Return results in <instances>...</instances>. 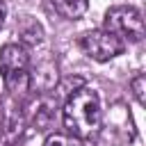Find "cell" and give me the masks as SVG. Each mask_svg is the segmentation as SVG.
<instances>
[{
    "instance_id": "6da1fadb",
    "label": "cell",
    "mask_w": 146,
    "mask_h": 146,
    "mask_svg": "<svg viewBox=\"0 0 146 146\" xmlns=\"http://www.w3.org/2000/svg\"><path fill=\"white\" fill-rule=\"evenodd\" d=\"M103 121L100 112V98L91 87L75 89L62 105V123L66 128V135L80 139H91L98 135Z\"/></svg>"
},
{
    "instance_id": "7a4b0ae2",
    "label": "cell",
    "mask_w": 146,
    "mask_h": 146,
    "mask_svg": "<svg viewBox=\"0 0 146 146\" xmlns=\"http://www.w3.org/2000/svg\"><path fill=\"white\" fill-rule=\"evenodd\" d=\"M30 52L21 43H5L0 48V75L11 98L30 91Z\"/></svg>"
},
{
    "instance_id": "3957f363",
    "label": "cell",
    "mask_w": 146,
    "mask_h": 146,
    "mask_svg": "<svg viewBox=\"0 0 146 146\" xmlns=\"http://www.w3.org/2000/svg\"><path fill=\"white\" fill-rule=\"evenodd\" d=\"M103 30L119 36L123 43H139L144 39V18L137 7L130 5H116L105 11Z\"/></svg>"
},
{
    "instance_id": "277c9868",
    "label": "cell",
    "mask_w": 146,
    "mask_h": 146,
    "mask_svg": "<svg viewBox=\"0 0 146 146\" xmlns=\"http://www.w3.org/2000/svg\"><path fill=\"white\" fill-rule=\"evenodd\" d=\"M78 46H80V50H82L89 59H94V62H110V59L119 57V55L125 50V43H123L119 36L105 32L103 27H100V30H87L84 34H80Z\"/></svg>"
},
{
    "instance_id": "5b68a950",
    "label": "cell",
    "mask_w": 146,
    "mask_h": 146,
    "mask_svg": "<svg viewBox=\"0 0 146 146\" xmlns=\"http://www.w3.org/2000/svg\"><path fill=\"white\" fill-rule=\"evenodd\" d=\"M57 84V64L52 59H41L34 66L30 64V91H39L41 96L50 94Z\"/></svg>"
},
{
    "instance_id": "8992f818",
    "label": "cell",
    "mask_w": 146,
    "mask_h": 146,
    "mask_svg": "<svg viewBox=\"0 0 146 146\" xmlns=\"http://www.w3.org/2000/svg\"><path fill=\"white\" fill-rule=\"evenodd\" d=\"M16 32H18V43L27 50L43 43V27L32 16H21V21L16 25Z\"/></svg>"
},
{
    "instance_id": "52a82bcc",
    "label": "cell",
    "mask_w": 146,
    "mask_h": 146,
    "mask_svg": "<svg viewBox=\"0 0 146 146\" xmlns=\"http://www.w3.org/2000/svg\"><path fill=\"white\" fill-rule=\"evenodd\" d=\"M52 5L57 9V14L68 18V21L82 18L89 9V0H52Z\"/></svg>"
},
{
    "instance_id": "ba28073f",
    "label": "cell",
    "mask_w": 146,
    "mask_h": 146,
    "mask_svg": "<svg viewBox=\"0 0 146 146\" xmlns=\"http://www.w3.org/2000/svg\"><path fill=\"white\" fill-rule=\"evenodd\" d=\"M130 89H132V96L137 98V103L139 105H146V75L144 73H139V75H135L132 80H130Z\"/></svg>"
},
{
    "instance_id": "9c48e42d",
    "label": "cell",
    "mask_w": 146,
    "mask_h": 146,
    "mask_svg": "<svg viewBox=\"0 0 146 146\" xmlns=\"http://www.w3.org/2000/svg\"><path fill=\"white\" fill-rule=\"evenodd\" d=\"M43 146H80V141H78L75 137H71V135L55 132V135H50V137L43 141Z\"/></svg>"
},
{
    "instance_id": "30bf717a",
    "label": "cell",
    "mask_w": 146,
    "mask_h": 146,
    "mask_svg": "<svg viewBox=\"0 0 146 146\" xmlns=\"http://www.w3.org/2000/svg\"><path fill=\"white\" fill-rule=\"evenodd\" d=\"M5 18H7V5L0 0V30H2V25H5Z\"/></svg>"
},
{
    "instance_id": "8fae6325",
    "label": "cell",
    "mask_w": 146,
    "mask_h": 146,
    "mask_svg": "<svg viewBox=\"0 0 146 146\" xmlns=\"http://www.w3.org/2000/svg\"><path fill=\"white\" fill-rule=\"evenodd\" d=\"M2 125H5V114H2V107H0V139H2Z\"/></svg>"
}]
</instances>
